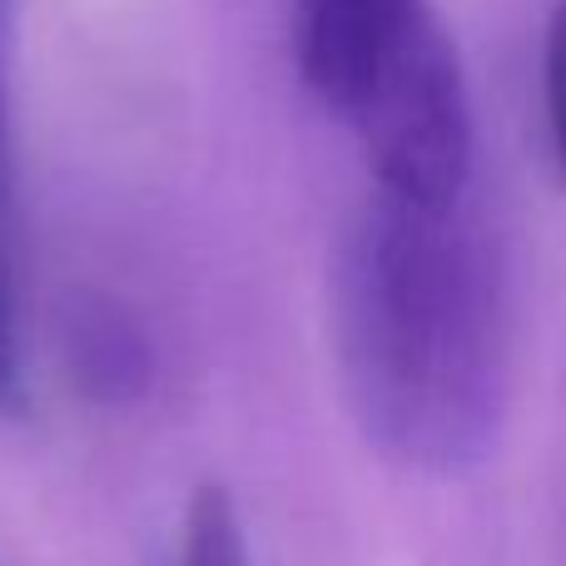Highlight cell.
<instances>
[{"mask_svg":"<svg viewBox=\"0 0 566 566\" xmlns=\"http://www.w3.org/2000/svg\"><path fill=\"white\" fill-rule=\"evenodd\" d=\"M328 328L343 402L388 462L462 472L512 402V289L482 219L368 195L338 234Z\"/></svg>","mask_w":566,"mask_h":566,"instance_id":"obj_1","label":"cell"},{"mask_svg":"<svg viewBox=\"0 0 566 566\" xmlns=\"http://www.w3.org/2000/svg\"><path fill=\"white\" fill-rule=\"evenodd\" d=\"M0 412H25V343L10 259V55H0Z\"/></svg>","mask_w":566,"mask_h":566,"instance_id":"obj_4","label":"cell"},{"mask_svg":"<svg viewBox=\"0 0 566 566\" xmlns=\"http://www.w3.org/2000/svg\"><path fill=\"white\" fill-rule=\"evenodd\" d=\"M428 20V0H293V60L303 85L343 119Z\"/></svg>","mask_w":566,"mask_h":566,"instance_id":"obj_3","label":"cell"},{"mask_svg":"<svg viewBox=\"0 0 566 566\" xmlns=\"http://www.w3.org/2000/svg\"><path fill=\"white\" fill-rule=\"evenodd\" d=\"M175 566H254L249 542L239 527L234 502L219 488H199L185 507V532H179Z\"/></svg>","mask_w":566,"mask_h":566,"instance_id":"obj_5","label":"cell"},{"mask_svg":"<svg viewBox=\"0 0 566 566\" xmlns=\"http://www.w3.org/2000/svg\"><path fill=\"white\" fill-rule=\"evenodd\" d=\"M15 35V0H0V45H10Z\"/></svg>","mask_w":566,"mask_h":566,"instance_id":"obj_7","label":"cell"},{"mask_svg":"<svg viewBox=\"0 0 566 566\" xmlns=\"http://www.w3.org/2000/svg\"><path fill=\"white\" fill-rule=\"evenodd\" d=\"M343 125L363 145L373 195L428 209H448L468 199V85H462L458 50H452L438 15L373 75V85L343 115Z\"/></svg>","mask_w":566,"mask_h":566,"instance_id":"obj_2","label":"cell"},{"mask_svg":"<svg viewBox=\"0 0 566 566\" xmlns=\"http://www.w3.org/2000/svg\"><path fill=\"white\" fill-rule=\"evenodd\" d=\"M542 90H547V135L566 185V0L547 25V60H542Z\"/></svg>","mask_w":566,"mask_h":566,"instance_id":"obj_6","label":"cell"}]
</instances>
